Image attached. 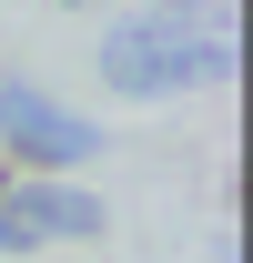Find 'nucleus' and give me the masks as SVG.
<instances>
[{"instance_id":"f03ea898","label":"nucleus","mask_w":253,"mask_h":263,"mask_svg":"<svg viewBox=\"0 0 253 263\" xmlns=\"http://www.w3.org/2000/svg\"><path fill=\"white\" fill-rule=\"evenodd\" d=\"M0 152L21 172H81L101 152V122H81L71 101L31 91V81H0Z\"/></svg>"},{"instance_id":"f257e3e1","label":"nucleus","mask_w":253,"mask_h":263,"mask_svg":"<svg viewBox=\"0 0 253 263\" xmlns=\"http://www.w3.org/2000/svg\"><path fill=\"white\" fill-rule=\"evenodd\" d=\"M101 81L122 101H172L192 91V81H213L233 51H223V31H203V21H183V10H152V21H122V31H101Z\"/></svg>"},{"instance_id":"20e7f679","label":"nucleus","mask_w":253,"mask_h":263,"mask_svg":"<svg viewBox=\"0 0 253 263\" xmlns=\"http://www.w3.org/2000/svg\"><path fill=\"white\" fill-rule=\"evenodd\" d=\"M0 193H10V162H0Z\"/></svg>"},{"instance_id":"7ed1b4c3","label":"nucleus","mask_w":253,"mask_h":263,"mask_svg":"<svg viewBox=\"0 0 253 263\" xmlns=\"http://www.w3.org/2000/svg\"><path fill=\"white\" fill-rule=\"evenodd\" d=\"M41 243H101V193H81V182L0 193V253H41Z\"/></svg>"}]
</instances>
